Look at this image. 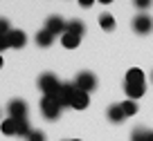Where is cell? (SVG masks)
I'll return each mask as SVG.
<instances>
[{
  "instance_id": "6da1fadb",
  "label": "cell",
  "mask_w": 153,
  "mask_h": 141,
  "mask_svg": "<svg viewBox=\"0 0 153 141\" xmlns=\"http://www.w3.org/2000/svg\"><path fill=\"white\" fill-rule=\"evenodd\" d=\"M124 92H126V96H128L131 101L144 96V92H146V76H144V72L140 70V67H131V70L126 72Z\"/></svg>"
},
{
  "instance_id": "8fae6325",
  "label": "cell",
  "mask_w": 153,
  "mask_h": 141,
  "mask_svg": "<svg viewBox=\"0 0 153 141\" xmlns=\"http://www.w3.org/2000/svg\"><path fill=\"white\" fill-rule=\"evenodd\" d=\"M106 117H108V121H110V123H122V121L126 119V114H124V110H122V105H120V103H115V105H110V108H108Z\"/></svg>"
},
{
  "instance_id": "ffe728a7",
  "label": "cell",
  "mask_w": 153,
  "mask_h": 141,
  "mask_svg": "<svg viewBox=\"0 0 153 141\" xmlns=\"http://www.w3.org/2000/svg\"><path fill=\"white\" fill-rule=\"evenodd\" d=\"M27 141H45V134L41 130H32L27 134Z\"/></svg>"
},
{
  "instance_id": "2e32d148",
  "label": "cell",
  "mask_w": 153,
  "mask_h": 141,
  "mask_svg": "<svg viewBox=\"0 0 153 141\" xmlns=\"http://www.w3.org/2000/svg\"><path fill=\"white\" fill-rule=\"evenodd\" d=\"M131 141H153V130H144V128H137L131 134Z\"/></svg>"
},
{
  "instance_id": "7a4b0ae2",
  "label": "cell",
  "mask_w": 153,
  "mask_h": 141,
  "mask_svg": "<svg viewBox=\"0 0 153 141\" xmlns=\"http://www.w3.org/2000/svg\"><path fill=\"white\" fill-rule=\"evenodd\" d=\"M61 81L56 79V74H52V72H45V74L38 76V87H41V92H43V96H56L59 90H61Z\"/></svg>"
},
{
  "instance_id": "30bf717a",
  "label": "cell",
  "mask_w": 153,
  "mask_h": 141,
  "mask_svg": "<svg viewBox=\"0 0 153 141\" xmlns=\"http://www.w3.org/2000/svg\"><path fill=\"white\" fill-rule=\"evenodd\" d=\"M74 90H76V85H74V83H63V85H61V90H59V94H56V99L61 101L63 108H65V105H70Z\"/></svg>"
},
{
  "instance_id": "e0dca14e",
  "label": "cell",
  "mask_w": 153,
  "mask_h": 141,
  "mask_svg": "<svg viewBox=\"0 0 153 141\" xmlns=\"http://www.w3.org/2000/svg\"><path fill=\"white\" fill-rule=\"evenodd\" d=\"M99 25H101V29H104V32H113V29H115V18L104 11V14L99 16Z\"/></svg>"
},
{
  "instance_id": "ac0fdd59",
  "label": "cell",
  "mask_w": 153,
  "mask_h": 141,
  "mask_svg": "<svg viewBox=\"0 0 153 141\" xmlns=\"http://www.w3.org/2000/svg\"><path fill=\"white\" fill-rule=\"evenodd\" d=\"M120 105H122V110H124L126 117H133V114L137 112V103H135V101H131V99H126L124 103H120Z\"/></svg>"
},
{
  "instance_id": "d6986e66",
  "label": "cell",
  "mask_w": 153,
  "mask_h": 141,
  "mask_svg": "<svg viewBox=\"0 0 153 141\" xmlns=\"http://www.w3.org/2000/svg\"><path fill=\"white\" fill-rule=\"evenodd\" d=\"M11 32V25L7 18H0V36H7V34Z\"/></svg>"
},
{
  "instance_id": "52a82bcc",
  "label": "cell",
  "mask_w": 153,
  "mask_h": 141,
  "mask_svg": "<svg viewBox=\"0 0 153 141\" xmlns=\"http://www.w3.org/2000/svg\"><path fill=\"white\" fill-rule=\"evenodd\" d=\"M5 38H7V47H14V49H20V47L27 45V34L20 32V29H11Z\"/></svg>"
},
{
  "instance_id": "7402d4cb",
  "label": "cell",
  "mask_w": 153,
  "mask_h": 141,
  "mask_svg": "<svg viewBox=\"0 0 153 141\" xmlns=\"http://www.w3.org/2000/svg\"><path fill=\"white\" fill-rule=\"evenodd\" d=\"M79 5L88 9V7H92V5H95V0H79Z\"/></svg>"
},
{
  "instance_id": "4316f807",
  "label": "cell",
  "mask_w": 153,
  "mask_h": 141,
  "mask_svg": "<svg viewBox=\"0 0 153 141\" xmlns=\"http://www.w3.org/2000/svg\"><path fill=\"white\" fill-rule=\"evenodd\" d=\"M151 79H153V74H151Z\"/></svg>"
},
{
  "instance_id": "9c48e42d",
  "label": "cell",
  "mask_w": 153,
  "mask_h": 141,
  "mask_svg": "<svg viewBox=\"0 0 153 141\" xmlns=\"http://www.w3.org/2000/svg\"><path fill=\"white\" fill-rule=\"evenodd\" d=\"M88 105H90V96H88V92H83V90L76 87V90H74V94H72L70 108H74V110H86Z\"/></svg>"
},
{
  "instance_id": "7c38bea8",
  "label": "cell",
  "mask_w": 153,
  "mask_h": 141,
  "mask_svg": "<svg viewBox=\"0 0 153 141\" xmlns=\"http://www.w3.org/2000/svg\"><path fill=\"white\" fill-rule=\"evenodd\" d=\"M0 132L7 137H16V132H18V121L11 117H7L5 121H0Z\"/></svg>"
},
{
  "instance_id": "4fadbf2b",
  "label": "cell",
  "mask_w": 153,
  "mask_h": 141,
  "mask_svg": "<svg viewBox=\"0 0 153 141\" xmlns=\"http://www.w3.org/2000/svg\"><path fill=\"white\" fill-rule=\"evenodd\" d=\"M65 32L68 34H74V36H83L86 34V25L81 23V20H68V25H65Z\"/></svg>"
},
{
  "instance_id": "5bb4252c",
  "label": "cell",
  "mask_w": 153,
  "mask_h": 141,
  "mask_svg": "<svg viewBox=\"0 0 153 141\" xmlns=\"http://www.w3.org/2000/svg\"><path fill=\"white\" fill-rule=\"evenodd\" d=\"M52 43H54V34H50L45 27L36 34V45H38V47H50Z\"/></svg>"
},
{
  "instance_id": "277c9868",
  "label": "cell",
  "mask_w": 153,
  "mask_h": 141,
  "mask_svg": "<svg viewBox=\"0 0 153 141\" xmlns=\"http://www.w3.org/2000/svg\"><path fill=\"white\" fill-rule=\"evenodd\" d=\"M74 85H76L79 90H83V92L90 94L92 90L97 87V76L92 74V72H79V74H76V79H74Z\"/></svg>"
},
{
  "instance_id": "3957f363",
  "label": "cell",
  "mask_w": 153,
  "mask_h": 141,
  "mask_svg": "<svg viewBox=\"0 0 153 141\" xmlns=\"http://www.w3.org/2000/svg\"><path fill=\"white\" fill-rule=\"evenodd\" d=\"M61 110H63V105H61V101H59L56 96H43V99H41V112H43L45 119H50V121L59 119Z\"/></svg>"
},
{
  "instance_id": "cb8c5ba5",
  "label": "cell",
  "mask_w": 153,
  "mask_h": 141,
  "mask_svg": "<svg viewBox=\"0 0 153 141\" xmlns=\"http://www.w3.org/2000/svg\"><path fill=\"white\" fill-rule=\"evenodd\" d=\"M97 2H101V5H110L113 0H97Z\"/></svg>"
},
{
  "instance_id": "484cf974",
  "label": "cell",
  "mask_w": 153,
  "mask_h": 141,
  "mask_svg": "<svg viewBox=\"0 0 153 141\" xmlns=\"http://www.w3.org/2000/svg\"><path fill=\"white\" fill-rule=\"evenodd\" d=\"M68 141H81V139H68Z\"/></svg>"
},
{
  "instance_id": "5b68a950",
  "label": "cell",
  "mask_w": 153,
  "mask_h": 141,
  "mask_svg": "<svg viewBox=\"0 0 153 141\" xmlns=\"http://www.w3.org/2000/svg\"><path fill=\"white\" fill-rule=\"evenodd\" d=\"M131 25H133V32H135V34H142V36H144V34H151V29H153V18H151V16H146V14H137Z\"/></svg>"
},
{
  "instance_id": "603a6c76",
  "label": "cell",
  "mask_w": 153,
  "mask_h": 141,
  "mask_svg": "<svg viewBox=\"0 0 153 141\" xmlns=\"http://www.w3.org/2000/svg\"><path fill=\"white\" fill-rule=\"evenodd\" d=\"M2 49H7V38L5 36H0V52H2Z\"/></svg>"
},
{
  "instance_id": "9a60e30c",
  "label": "cell",
  "mask_w": 153,
  "mask_h": 141,
  "mask_svg": "<svg viewBox=\"0 0 153 141\" xmlns=\"http://www.w3.org/2000/svg\"><path fill=\"white\" fill-rule=\"evenodd\" d=\"M79 43H81V36H74V34H68V32L61 36V45L65 49H74V47H79Z\"/></svg>"
},
{
  "instance_id": "44dd1931",
  "label": "cell",
  "mask_w": 153,
  "mask_h": 141,
  "mask_svg": "<svg viewBox=\"0 0 153 141\" xmlns=\"http://www.w3.org/2000/svg\"><path fill=\"white\" fill-rule=\"evenodd\" d=\"M133 2H135L137 9H149L151 7V0H133Z\"/></svg>"
},
{
  "instance_id": "ba28073f",
  "label": "cell",
  "mask_w": 153,
  "mask_h": 141,
  "mask_svg": "<svg viewBox=\"0 0 153 141\" xmlns=\"http://www.w3.org/2000/svg\"><path fill=\"white\" fill-rule=\"evenodd\" d=\"M65 20L61 18V16H50L48 20H45V29H48L50 34H54V36H56V34H65Z\"/></svg>"
},
{
  "instance_id": "8992f818",
  "label": "cell",
  "mask_w": 153,
  "mask_h": 141,
  "mask_svg": "<svg viewBox=\"0 0 153 141\" xmlns=\"http://www.w3.org/2000/svg\"><path fill=\"white\" fill-rule=\"evenodd\" d=\"M27 103H25L23 99H14L9 101V105H7V114H9L11 119H27Z\"/></svg>"
},
{
  "instance_id": "d4e9b609",
  "label": "cell",
  "mask_w": 153,
  "mask_h": 141,
  "mask_svg": "<svg viewBox=\"0 0 153 141\" xmlns=\"http://www.w3.org/2000/svg\"><path fill=\"white\" fill-rule=\"evenodd\" d=\"M2 65H5V61H2V56H0V67H2Z\"/></svg>"
}]
</instances>
